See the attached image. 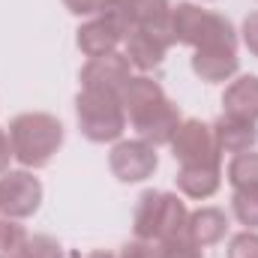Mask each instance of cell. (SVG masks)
Listing matches in <instances>:
<instances>
[{
    "mask_svg": "<svg viewBox=\"0 0 258 258\" xmlns=\"http://www.w3.org/2000/svg\"><path fill=\"white\" fill-rule=\"evenodd\" d=\"M120 99H123V111H126L132 129L138 132V138L153 147L168 144L183 120L180 108L165 96L159 81H153L147 75H132Z\"/></svg>",
    "mask_w": 258,
    "mask_h": 258,
    "instance_id": "1",
    "label": "cell"
},
{
    "mask_svg": "<svg viewBox=\"0 0 258 258\" xmlns=\"http://www.w3.org/2000/svg\"><path fill=\"white\" fill-rule=\"evenodd\" d=\"M9 144L24 168H45L63 147V123L45 111H24L9 120Z\"/></svg>",
    "mask_w": 258,
    "mask_h": 258,
    "instance_id": "2",
    "label": "cell"
},
{
    "mask_svg": "<svg viewBox=\"0 0 258 258\" xmlns=\"http://www.w3.org/2000/svg\"><path fill=\"white\" fill-rule=\"evenodd\" d=\"M189 210L174 192H159V189H144L135 204V219L132 231L138 240H171L177 234H186Z\"/></svg>",
    "mask_w": 258,
    "mask_h": 258,
    "instance_id": "3",
    "label": "cell"
},
{
    "mask_svg": "<svg viewBox=\"0 0 258 258\" xmlns=\"http://www.w3.org/2000/svg\"><path fill=\"white\" fill-rule=\"evenodd\" d=\"M168 33L174 45L189 48H207V45H237L234 24L210 9H201L195 3H177L171 6Z\"/></svg>",
    "mask_w": 258,
    "mask_h": 258,
    "instance_id": "4",
    "label": "cell"
},
{
    "mask_svg": "<svg viewBox=\"0 0 258 258\" xmlns=\"http://www.w3.org/2000/svg\"><path fill=\"white\" fill-rule=\"evenodd\" d=\"M75 117H78L81 135L93 144L120 141V135L126 129L123 99H120V93H108V90L81 87V93L75 96Z\"/></svg>",
    "mask_w": 258,
    "mask_h": 258,
    "instance_id": "5",
    "label": "cell"
},
{
    "mask_svg": "<svg viewBox=\"0 0 258 258\" xmlns=\"http://www.w3.org/2000/svg\"><path fill=\"white\" fill-rule=\"evenodd\" d=\"M99 15H105L111 24H117V30L126 39V33L132 27L168 30L171 0H105Z\"/></svg>",
    "mask_w": 258,
    "mask_h": 258,
    "instance_id": "6",
    "label": "cell"
},
{
    "mask_svg": "<svg viewBox=\"0 0 258 258\" xmlns=\"http://www.w3.org/2000/svg\"><path fill=\"white\" fill-rule=\"evenodd\" d=\"M156 147L141 141V138H126L117 141L108 153V168L120 183H141L156 171Z\"/></svg>",
    "mask_w": 258,
    "mask_h": 258,
    "instance_id": "7",
    "label": "cell"
},
{
    "mask_svg": "<svg viewBox=\"0 0 258 258\" xmlns=\"http://www.w3.org/2000/svg\"><path fill=\"white\" fill-rule=\"evenodd\" d=\"M171 153L180 165H201V162H222V153L216 147L213 126L201 123V120H180V126L174 132V138L168 141Z\"/></svg>",
    "mask_w": 258,
    "mask_h": 258,
    "instance_id": "8",
    "label": "cell"
},
{
    "mask_svg": "<svg viewBox=\"0 0 258 258\" xmlns=\"http://www.w3.org/2000/svg\"><path fill=\"white\" fill-rule=\"evenodd\" d=\"M42 204V183L27 168L6 171L0 177V213L9 219H27Z\"/></svg>",
    "mask_w": 258,
    "mask_h": 258,
    "instance_id": "9",
    "label": "cell"
},
{
    "mask_svg": "<svg viewBox=\"0 0 258 258\" xmlns=\"http://www.w3.org/2000/svg\"><path fill=\"white\" fill-rule=\"evenodd\" d=\"M129 78H132V63L120 51H111V54H102V57H90L78 72L81 87L108 90V93H123Z\"/></svg>",
    "mask_w": 258,
    "mask_h": 258,
    "instance_id": "10",
    "label": "cell"
},
{
    "mask_svg": "<svg viewBox=\"0 0 258 258\" xmlns=\"http://www.w3.org/2000/svg\"><path fill=\"white\" fill-rule=\"evenodd\" d=\"M123 42H126V60L141 72L156 69L165 60L168 48L174 45L168 30H153V27H132Z\"/></svg>",
    "mask_w": 258,
    "mask_h": 258,
    "instance_id": "11",
    "label": "cell"
},
{
    "mask_svg": "<svg viewBox=\"0 0 258 258\" xmlns=\"http://www.w3.org/2000/svg\"><path fill=\"white\" fill-rule=\"evenodd\" d=\"M237 69H240L237 45H207V48H195L192 54V72L207 84L228 81Z\"/></svg>",
    "mask_w": 258,
    "mask_h": 258,
    "instance_id": "12",
    "label": "cell"
},
{
    "mask_svg": "<svg viewBox=\"0 0 258 258\" xmlns=\"http://www.w3.org/2000/svg\"><path fill=\"white\" fill-rule=\"evenodd\" d=\"M75 42H78L81 54L90 60V57H102V54L117 51V45L123 42V33H120L117 24H111L105 15H96V18H90L87 24L78 27Z\"/></svg>",
    "mask_w": 258,
    "mask_h": 258,
    "instance_id": "13",
    "label": "cell"
},
{
    "mask_svg": "<svg viewBox=\"0 0 258 258\" xmlns=\"http://www.w3.org/2000/svg\"><path fill=\"white\" fill-rule=\"evenodd\" d=\"M177 189L195 198V201H204L210 195L219 192V183H222V162H201V165H180L177 171Z\"/></svg>",
    "mask_w": 258,
    "mask_h": 258,
    "instance_id": "14",
    "label": "cell"
},
{
    "mask_svg": "<svg viewBox=\"0 0 258 258\" xmlns=\"http://www.w3.org/2000/svg\"><path fill=\"white\" fill-rule=\"evenodd\" d=\"M213 138H216L219 153H243V150H252L258 144V126L252 120L222 114L213 123Z\"/></svg>",
    "mask_w": 258,
    "mask_h": 258,
    "instance_id": "15",
    "label": "cell"
},
{
    "mask_svg": "<svg viewBox=\"0 0 258 258\" xmlns=\"http://www.w3.org/2000/svg\"><path fill=\"white\" fill-rule=\"evenodd\" d=\"M222 114L258 123V75H240L222 93Z\"/></svg>",
    "mask_w": 258,
    "mask_h": 258,
    "instance_id": "16",
    "label": "cell"
},
{
    "mask_svg": "<svg viewBox=\"0 0 258 258\" xmlns=\"http://www.w3.org/2000/svg\"><path fill=\"white\" fill-rule=\"evenodd\" d=\"M225 231H228V216H225V210H219V207H198V210L189 213L186 234L192 237L201 249L219 243V240L225 237Z\"/></svg>",
    "mask_w": 258,
    "mask_h": 258,
    "instance_id": "17",
    "label": "cell"
},
{
    "mask_svg": "<svg viewBox=\"0 0 258 258\" xmlns=\"http://www.w3.org/2000/svg\"><path fill=\"white\" fill-rule=\"evenodd\" d=\"M228 183H231L234 189L258 186V150L234 153V159L228 162Z\"/></svg>",
    "mask_w": 258,
    "mask_h": 258,
    "instance_id": "18",
    "label": "cell"
},
{
    "mask_svg": "<svg viewBox=\"0 0 258 258\" xmlns=\"http://www.w3.org/2000/svg\"><path fill=\"white\" fill-rule=\"evenodd\" d=\"M30 234L24 231V225H18V219L0 216V258H24Z\"/></svg>",
    "mask_w": 258,
    "mask_h": 258,
    "instance_id": "19",
    "label": "cell"
},
{
    "mask_svg": "<svg viewBox=\"0 0 258 258\" xmlns=\"http://www.w3.org/2000/svg\"><path fill=\"white\" fill-rule=\"evenodd\" d=\"M231 213H234V219L240 225L255 231L258 228V186L234 189V195H231Z\"/></svg>",
    "mask_w": 258,
    "mask_h": 258,
    "instance_id": "20",
    "label": "cell"
},
{
    "mask_svg": "<svg viewBox=\"0 0 258 258\" xmlns=\"http://www.w3.org/2000/svg\"><path fill=\"white\" fill-rule=\"evenodd\" d=\"M159 258H204V255H201V246L189 234H177V237L159 243Z\"/></svg>",
    "mask_w": 258,
    "mask_h": 258,
    "instance_id": "21",
    "label": "cell"
},
{
    "mask_svg": "<svg viewBox=\"0 0 258 258\" xmlns=\"http://www.w3.org/2000/svg\"><path fill=\"white\" fill-rule=\"evenodd\" d=\"M24 258H63V246L51 234H33L27 240Z\"/></svg>",
    "mask_w": 258,
    "mask_h": 258,
    "instance_id": "22",
    "label": "cell"
},
{
    "mask_svg": "<svg viewBox=\"0 0 258 258\" xmlns=\"http://www.w3.org/2000/svg\"><path fill=\"white\" fill-rule=\"evenodd\" d=\"M225 258H258V231H240L228 240Z\"/></svg>",
    "mask_w": 258,
    "mask_h": 258,
    "instance_id": "23",
    "label": "cell"
},
{
    "mask_svg": "<svg viewBox=\"0 0 258 258\" xmlns=\"http://www.w3.org/2000/svg\"><path fill=\"white\" fill-rule=\"evenodd\" d=\"M117 258H159V243H153V240H132L126 243L123 249H120V255Z\"/></svg>",
    "mask_w": 258,
    "mask_h": 258,
    "instance_id": "24",
    "label": "cell"
},
{
    "mask_svg": "<svg viewBox=\"0 0 258 258\" xmlns=\"http://www.w3.org/2000/svg\"><path fill=\"white\" fill-rule=\"evenodd\" d=\"M240 39H243V45L249 48V54H255L258 57V12H249V15L243 18Z\"/></svg>",
    "mask_w": 258,
    "mask_h": 258,
    "instance_id": "25",
    "label": "cell"
},
{
    "mask_svg": "<svg viewBox=\"0 0 258 258\" xmlns=\"http://www.w3.org/2000/svg\"><path fill=\"white\" fill-rule=\"evenodd\" d=\"M63 6L72 15H99L105 0H63Z\"/></svg>",
    "mask_w": 258,
    "mask_h": 258,
    "instance_id": "26",
    "label": "cell"
},
{
    "mask_svg": "<svg viewBox=\"0 0 258 258\" xmlns=\"http://www.w3.org/2000/svg\"><path fill=\"white\" fill-rule=\"evenodd\" d=\"M9 159H15L12 156V144H9V132L0 126V174L9 171Z\"/></svg>",
    "mask_w": 258,
    "mask_h": 258,
    "instance_id": "27",
    "label": "cell"
},
{
    "mask_svg": "<svg viewBox=\"0 0 258 258\" xmlns=\"http://www.w3.org/2000/svg\"><path fill=\"white\" fill-rule=\"evenodd\" d=\"M75 258H114L108 249H93V252H84V255H75Z\"/></svg>",
    "mask_w": 258,
    "mask_h": 258,
    "instance_id": "28",
    "label": "cell"
}]
</instances>
